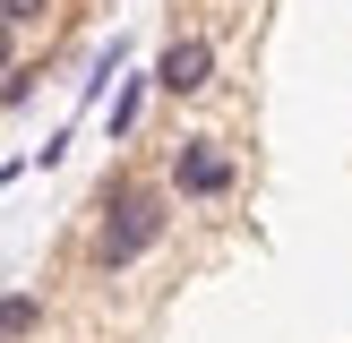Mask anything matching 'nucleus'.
Segmentation results:
<instances>
[{
  "label": "nucleus",
  "mask_w": 352,
  "mask_h": 343,
  "mask_svg": "<svg viewBox=\"0 0 352 343\" xmlns=\"http://www.w3.org/2000/svg\"><path fill=\"white\" fill-rule=\"evenodd\" d=\"M164 232H172V189L112 180V189H103V223H95V274H129Z\"/></svg>",
  "instance_id": "nucleus-1"
},
{
  "label": "nucleus",
  "mask_w": 352,
  "mask_h": 343,
  "mask_svg": "<svg viewBox=\"0 0 352 343\" xmlns=\"http://www.w3.org/2000/svg\"><path fill=\"white\" fill-rule=\"evenodd\" d=\"M172 189H181V198H223V189H232V154H223L215 137H181V154H172Z\"/></svg>",
  "instance_id": "nucleus-2"
},
{
  "label": "nucleus",
  "mask_w": 352,
  "mask_h": 343,
  "mask_svg": "<svg viewBox=\"0 0 352 343\" xmlns=\"http://www.w3.org/2000/svg\"><path fill=\"white\" fill-rule=\"evenodd\" d=\"M206 69H215V43H206V34H172L146 86H164V95H198V86H206Z\"/></svg>",
  "instance_id": "nucleus-3"
},
{
  "label": "nucleus",
  "mask_w": 352,
  "mask_h": 343,
  "mask_svg": "<svg viewBox=\"0 0 352 343\" xmlns=\"http://www.w3.org/2000/svg\"><path fill=\"white\" fill-rule=\"evenodd\" d=\"M43 335V292H0V343Z\"/></svg>",
  "instance_id": "nucleus-4"
},
{
  "label": "nucleus",
  "mask_w": 352,
  "mask_h": 343,
  "mask_svg": "<svg viewBox=\"0 0 352 343\" xmlns=\"http://www.w3.org/2000/svg\"><path fill=\"white\" fill-rule=\"evenodd\" d=\"M43 9H52V0H0V26L17 34V26H34V17H43Z\"/></svg>",
  "instance_id": "nucleus-5"
},
{
  "label": "nucleus",
  "mask_w": 352,
  "mask_h": 343,
  "mask_svg": "<svg viewBox=\"0 0 352 343\" xmlns=\"http://www.w3.org/2000/svg\"><path fill=\"white\" fill-rule=\"evenodd\" d=\"M138 103H146V86H129V95L112 103V137H129V129H138Z\"/></svg>",
  "instance_id": "nucleus-6"
},
{
  "label": "nucleus",
  "mask_w": 352,
  "mask_h": 343,
  "mask_svg": "<svg viewBox=\"0 0 352 343\" xmlns=\"http://www.w3.org/2000/svg\"><path fill=\"white\" fill-rule=\"evenodd\" d=\"M0 69H9V26H0Z\"/></svg>",
  "instance_id": "nucleus-7"
}]
</instances>
